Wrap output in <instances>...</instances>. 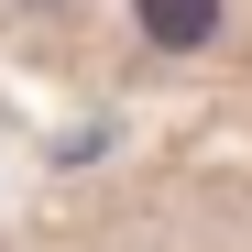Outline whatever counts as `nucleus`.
Instances as JSON below:
<instances>
[{"mask_svg": "<svg viewBox=\"0 0 252 252\" xmlns=\"http://www.w3.org/2000/svg\"><path fill=\"white\" fill-rule=\"evenodd\" d=\"M132 11H143V33L164 55H197L208 33H220V0H132Z\"/></svg>", "mask_w": 252, "mask_h": 252, "instance_id": "f257e3e1", "label": "nucleus"}]
</instances>
